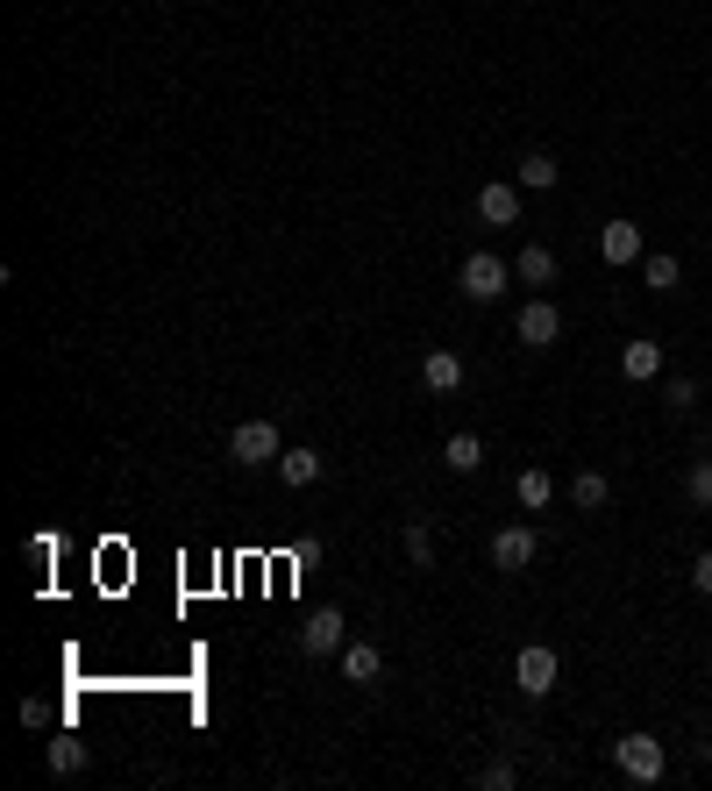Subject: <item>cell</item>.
Wrapping results in <instances>:
<instances>
[{
    "mask_svg": "<svg viewBox=\"0 0 712 791\" xmlns=\"http://www.w3.org/2000/svg\"><path fill=\"white\" fill-rule=\"evenodd\" d=\"M456 285H464V300H478V307H491V300L513 285V264L506 257H491V250H470L464 257V272H456Z\"/></svg>",
    "mask_w": 712,
    "mask_h": 791,
    "instance_id": "cell-1",
    "label": "cell"
},
{
    "mask_svg": "<svg viewBox=\"0 0 712 791\" xmlns=\"http://www.w3.org/2000/svg\"><path fill=\"white\" fill-rule=\"evenodd\" d=\"M613 763H620V778L655 784V778L670 770V749L655 742V734H620V742H613Z\"/></svg>",
    "mask_w": 712,
    "mask_h": 791,
    "instance_id": "cell-2",
    "label": "cell"
},
{
    "mask_svg": "<svg viewBox=\"0 0 712 791\" xmlns=\"http://www.w3.org/2000/svg\"><path fill=\"white\" fill-rule=\"evenodd\" d=\"M228 457H235V464H278V457H285L278 420H243V428L228 435Z\"/></svg>",
    "mask_w": 712,
    "mask_h": 791,
    "instance_id": "cell-3",
    "label": "cell"
},
{
    "mask_svg": "<svg viewBox=\"0 0 712 791\" xmlns=\"http://www.w3.org/2000/svg\"><path fill=\"white\" fill-rule=\"evenodd\" d=\"M513 684H520L528 699L556 692V649H549V642H528V649L513 656Z\"/></svg>",
    "mask_w": 712,
    "mask_h": 791,
    "instance_id": "cell-4",
    "label": "cell"
},
{
    "mask_svg": "<svg viewBox=\"0 0 712 791\" xmlns=\"http://www.w3.org/2000/svg\"><path fill=\"white\" fill-rule=\"evenodd\" d=\"M513 328H520V343H528V349H549L556 335H563V307H556V300H528Z\"/></svg>",
    "mask_w": 712,
    "mask_h": 791,
    "instance_id": "cell-5",
    "label": "cell"
},
{
    "mask_svg": "<svg viewBox=\"0 0 712 791\" xmlns=\"http://www.w3.org/2000/svg\"><path fill=\"white\" fill-rule=\"evenodd\" d=\"M343 642H349V620L335 606L328 613H307V628H299V649L307 656H343Z\"/></svg>",
    "mask_w": 712,
    "mask_h": 791,
    "instance_id": "cell-6",
    "label": "cell"
},
{
    "mask_svg": "<svg viewBox=\"0 0 712 791\" xmlns=\"http://www.w3.org/2000/svg\"><path fill=\"white\" fill-rule=\"evenodd\" d=\"M535 557H541L535 528H499V535H491V564H499V570H528Z\"/></svg>",
    "mask_w": 712,
    "mask_h": 791,
    "instance_id": "cell-7",
    "label": "cell"
},
{
    "mask_svg": "<svg viewBox=\"0 0 712 791\" xmlns=\"http://www.w3.org/2000/svg\"><path fill=\"white\" fill-rule=\"evenodd\" d=\"M599 257L613 264V272H620V264H641V257H649V250H641V229L634 222H606L599 229Z\"/></svg>",
    "mask_w": 712,
    "mask_h": 791,
    "instance_id": "cell-8",
    "label": "cell"
},
{
    "mask_svg": "<svg viewBox=\"0 0 712 791\" xmlns=\"http://www.w3.org/2000/svg\"><path fill=\"white\" fill-rule=\"evenodd\" d=\"M420 385L449 399L456 385H464V357H456V349H428V357H420Z\"/></svg>",
    "mask_w": 712,
    "mask_h": 791,
    "instance_id": "cell-9",
    "label": "cell"
},
{
    "mask_svg": "<svg viewBox=\"0 0 712 791\" xmlns=\"http://www.w3.org/2000/svg\"><path fill=\"white\" fill-rule=\"evenodd\" d=\"M478 214L491 229H513L520 222V186H506V179H491V186L478 193Z\"/></svg>",
    "mask_w": 712,
    "mask_h": 791,
    "instance_id": "cell-10",
    "label": "cell"
},
{
    "mask_svg": "<svg viewBox=\"0 0 712 791\" xmlns=\"http://www.w3.org/2000/svg\"><path fill=\"white\" fill-rule=\"evenodd\" d=\"M43 763H50V778H79V770H87V742H79V734H50Z\"/></svg>",
    "mask_w": 712,
    "mask_h": 791,
    "instance_id": "cell-11",
    "label": "cell"
},
{
    "mask_svg": "<svg viewBox=\"0 0 712 791\" xmlns=\"http://www.w3.org/2000/svg\"><path fill=\"white\" fill-rule=\"evenodd\" d=\"M343 678H349V684H378V678H385V649L343 642Z\"/></svg>",
    "mask_w": 712,
    "mask_h": 791,
    "instance_id": "cell-12",
    "label": "cell"
},
{
    "mask_svg": "<svg viewBox=\"0 0 712 791\" xmlns=\"http://www.w3.org/2000/svg\"><path fill=\"white\" fill-rule=\"evenodd\" d=\"M620 372L634 378V385H649L655 372H663V343H649V335H641V343H627V349H620Z\"/></svg>",
    "mask_w": 712,
    "mask_h": 791,
    "instance_id": "cell-13",
    "label": "cell"
},
{
    "mask_svg": "<svg viewBox=\"0 0 712 791\" xmlns=\"http://www.w3.org/2000/svg\"><path fill=\"white\" fill-rule=\"evenodd\" d=\"M443 464L456 470V478H470V470L485 464V443H478V435H470V428H456L449 443H443Z\"/></svg>",
    "mask_w": 712,
    "mask_h": 791,
    "instance_id": "cell-14",
    "label": "cell"
},
{
    "mask_svg": "<svg viewBox=\"0 0 712 791\" xmlns=\"http://www.w3.org/2000/svg\"><path fill=\"white\" fill-rule=\"evenodd\" d=\"M606 499H613V485H606V470H578V478H570V507H578V514H599Z\"/></svg>",
    "mask_w": 712,
    "mask_h": 791,
    "instance_id": "cell-15",
    "label": "cell"
},
{
    "mask_svg": "<svg viewBox=\"0 0 712 791\" xmlns=\"http://www.w3.org/2000/svg\"><path fill=\"white\" fill-rule=\"evenodd\" d=\"M278 478L293 485V493H307V485L321 478V449H285V457H278Z\"/></svg>",
    "mask_w": 712,
    "mask_h": 791,
    "instance_id": "cell-16",
    "label": "cell"
},
{
    "mask_svg": "<svg viewBox=\"0 0 712 791\" xmlns=\"http://www.w3.org/2000/svg\"><path fill=\"white\" fill-rule=\"evenodd\" d=\"M513 493H520V507H528V514H541V507L556 499V478H549L541 464H528V470H520V485H513Z\"/></svg>",
    "mask_w": 712,
    "mask_h": 791,
    "instance_id": "cell-17",
    "label": "cell"
},
{
    "mask_svg": "<svg viewBox=\"0 0 712 791\" xmlns=\"http://www.w3.org/2000/svg\"><path fill=\"white\" fill-rule=\"evenodd\" d=\"M513 278H528V285H556V257H549L541 243H528V250L513 257Z\"/></svg>",
    "mask_w": 712,
    "mask_h": 791,
    "instance_id": "cell-18",
    "label": "cell"
},
{
    "mask_svg": "<svg viewBox=\"0 0 712 791\" xmlns=\"http://www.w3.org/2000/svg\"><path fill=\"white\" fill-rule=\"evenodd\" d=\"M556 179H563V172H556L549 150H528V158H520V186H528V193H549Z\"/></svg>",
    "mask_w": 712,
    "mask_h": 791,
    "instance_id": "cell-19",
    "label": "cell"
},
{
    "mask_svg": "<svg viewBox=\"0 0 712 791\" xmlns=\"http://www.w3.org/2000/svg\"><path fill=\"white\" fill-rule=\"evenodd\" d=\"M641 278H649V293H677V285H684V264L655 250V257H641Z\"/></svg>",
    "mask_w": 712,
    "mask_h": 791,
    "instance_id": "cell-20",
    "label": "cell"
},
{
    "mask_svg": "<svg viewBox=\"0 0 712 791\" xmlns=\"http://www.w3.org/2000/svg\"><path fill=\"white\" fill-rule=\"evenodd\" d=\"M406 564H414V570H428V564H435V542H428V528H420V520L406 528Z\"/></svg>",
    "mask_w": 712,
    "mask_h": 791,
    "instance_id": "cell-21",
    "label": "cell"
},
{
    "mask_svg": "<svg viewBox=\"0 0 712 791\" xmlns=\"http://www.w3.org/2000/svg\"><path fill=\"white\" fill-rule=\"evenodd\" d=\"M691 499H699V507H712V457L691 464Z\"/></svg>",
    "mask_w": 712,
    "mask_h": 791,
    "instance_id": "cell-22",
    "label": "cell"
},
{
    "mask_svg": "<svg viewBox=\"0 0 712 791\" xmlns=\"http://www.w3.org/2000/svg\"><path fill=\"white\" fill-rule=\"evenodd\" d=\"M478 784H485V791H513V763H485Z\"/></svg>",
    "mask_w": 712,
    "mask_h": 791,
    "instance_id": "cell-23",
    "label": "cell"
},
{
    "mask_svg": "<svg viewBox=\"0 0 712 791\" xmlns=\"http://www.w3.org/2000/svg\"><path fill=\"white\" fill-rule=\"evenodd\" d=\"M50 557H58V542H50V535H29V564L50 570Z\"/></svg>",
    "mask_w": 712,
    "mask_h": 791,
    "instance_id": "cell-24",
    "label": "cell"
},
{
    "mask_svg": "<svg viewBox=\"0 0 712 791\" xmlns=\"http://www.w3.org/2000/svg\"><path fill=\"white\" fill-rule=\"evenodd\" d=\"M663 399H670V407H691V399H699V385H691V378H670Z\"/></svg>",
    "mask_w": 712,
    "mask_h": 791,
    "instance_id": "cell-25",
    "label": "cell"
},
{
    "mask_svg": "<svg viewBox=\"0 0 712 791\" xmlns=\"http://www.w3.org/2000/svg\"><path fill=\"white\" fill-rule=\"evenodd\" d=\"M691 585H699V592L712 599V549H705V557H699V564H691Z\"/></svg>",
    "mask_w": 712,
    "mask_h": 791,
    "instance_id": "cell-26",
    "label": "cell"
}]
</instances>
